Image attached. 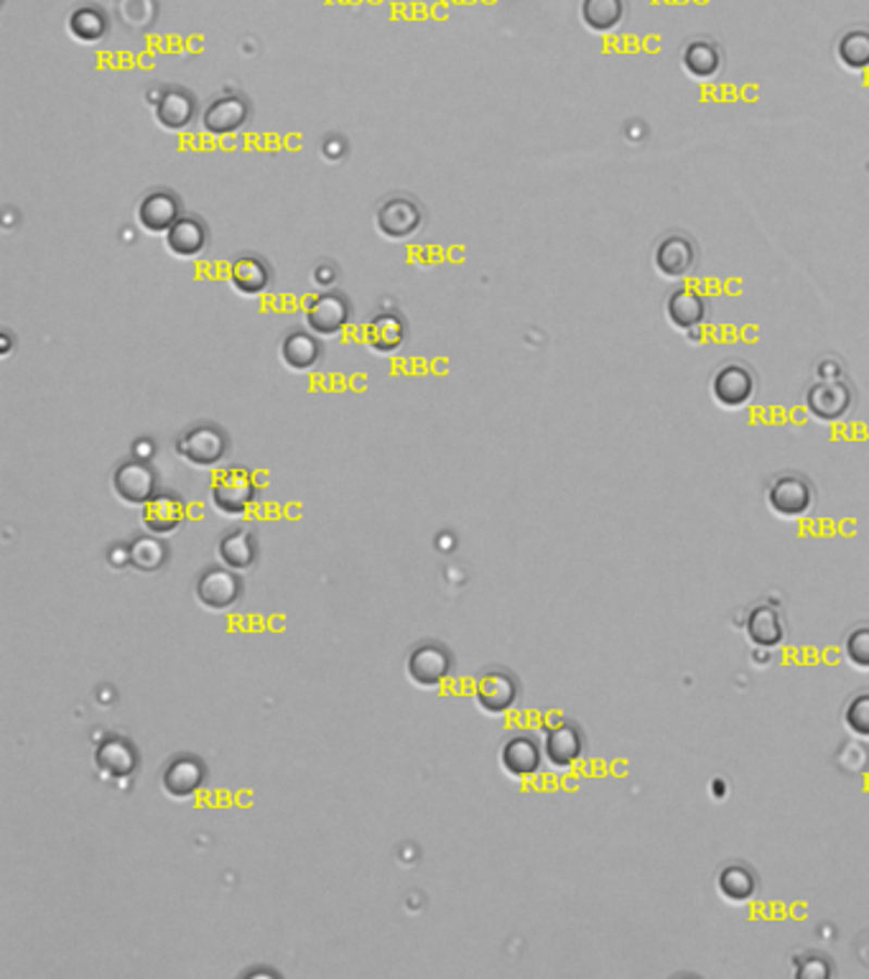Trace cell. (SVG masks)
Returning a JSON list of instances; mask_svg holds the SVG:
<instances>
[{"mask_svg":"<svg viewBox=\"0 0 869 979\" xmlns=\"http://www.w3.org/2000/svg\"><path fill=\"white\" fill-rule=\"evenodd\" d=\"M229 451V436L218 424H195L176 439V455L191 467L210 470L218 467Z\"/></svg>","mask_w":869,"mask_h":979,"instance_id":"cell-1","label":"cell"},{"mask_svg":"<svg viewBox=\"0 0 869 979\" xmlns=\"http://www.w3.org/2000/svg\"><path fill=\"white\" fill-rule=\"evenodd\" d=\"M352 319V301L337 288H324L322 294L309 296L303 303V322L307 330L319 337H337Z\"/></svg>","mask_w":869,"mask_h":979,"instance_id":"cell-2","label":"cell"},{"mask_svg":"<svg viewBox=\"0 0 869 979\" xmlns=\"http://www.w3.org/2000/svg\"><path fill=\"white\" fill-rule=\"evenodd\" d=\"M258 498V485L250 470L245 467H227L218 474L212 485V506L218 513L240 518L252 508Z\"/></svg>","mask_w":869,"mask_h":979,"instance_id":"cell-3","label":"cell"},{"mask_svg":"<svg viewBox=\"0 0 869 979\" xmlns=\"http://www.w3.org/2000/svg\"><path fill=\"white\" fill-rule=\"evenodd\" d=\"M455 671V656L444 643H419L406 658V677L419 689H439Z\"/></svg>","mask_w":869,"mask_h":979,"instance_id":"cell-4","label":"cell"},{"mask_svg":"<svg viewBox=\"0 0 869 979\" xmlns=\"http://www.w3.org/2000/svg\"><path fill=\"white\" fill-rule=\"evenodd\" d=\"M248 121H250V102L237 92L218 95V98L207 102L202 115H199L202 131L210 133L214 138L235 136L237 131L245 128Z\"/></svg>","mask_w":869,"mask_h":979,"instance_id":"cell-5","label":"cell"},{"mask_svg":"<svg viewBox=\"0 0 869 979\" xmlns=\"http://www.w3.org/2000/svg\"><path fill=\"white\" fill-rule=\"evenodd\" d=\"M472 694H474V702H477V707L485 711V715L497 717V715H505V711H510L512 707H516V702L520 696V686H518V679L512 677L510 671L487 669L480 673L477 681H474Z\"/></svg>","mask_w":869,"mask_h":979,"instance_id":"cell-6","label":"cell"},{"mask_svg":"<svg viewBox=\"0 0 869 979\" xmlns=\"http://www.w3.org/2000/svg\"><path fill=\"white\" fill-rule=\"evenodd\" d=\"M182 214H184L182 197L176 195L174 189L166 187H156L151 191H146L136 207L138 225L151 235H166Z\"/></svg>","mask_w":869,"mask_h":979,"instance_id":"cell-7","label":"cell"},{"mask_svg":"<svg viewBox=\"0 0 869 979\" xmlns=\"http://www.w3.org/2000/svg\"><path fill=\"white\" fill-rule=\"evenodd\" d=\"M113 490L115 495L128 506L144 508L148 500L159 493V478H156L153 467L146 459H125L115 467L113 474Z\"/></svg>","mask_w":869,"mask_h":979,"instance_id":"cell-8","label":"cell"},{"mask_svg":"<svg viewBox=\"0 0 869 979\" xmlns=\"http://www.w3.org/2000/svg\"><path fill=\"white\" fill-rule=\"evenodd\" d=\"M375 225L377 233L388 237V240H406V237H411L421 230L423 210L413 197L406 195L388 197L381 207H377Z\"/></svg>","mask_w":869,"mask_h":979,"instance_id":"cell-9","label":"cell"},{"mask_svg":"<svg viewBox=\"0 0 869 979\" xmlns=\"http://www.w3.org/2000/svg\"><path fill=\"white\" fill-rule=\"evenodd\" d=\"M151 106H153V117H156V123H159V128L169 131V133L187 131L189 125L197 121V113H199L195 92L187 90V87H179V85L161 87L159 98H156Z\"/></svg>","mask_w":869,"mask_h":979,"instance_id":"cell-10","label":"cell"},{"mask_svg":"<svg viewBox=\"0 0 869 979\" xmlns=\"http://www.w3.org/2000/svg\"><path fill=\"white\" fill-rule=\"evenodd\" d=\"M814 485L800 474H780L768 487V506L780 518H800L814 508Z\"/></svg>","mask_w":869,"mask_h":979,"instance_id":"cell-11","label":"cell"},{"mask_svg":"<svg viewBox=\"0 0 869 979\" xmlns=\"http://www.w3.org/2000/svg\"><path fill=\"white\" fill-rule=\"evenodd\" d=\"M197 599L207 610L222 612L229 610L243 595V580L229 567H212L207 569L197 580Z\"/></svg>","mask_w":869,"mask_h":979,"instance_id":"cell-12","label":"cell"},{"mask_svg":"<svg viewBox=\"0 0 869 979\" xmlns=\"http://www.w3.org/2000/svg\"><path fill=\"white\" fill-rule=\"evenodd\" d=\"M544 755L556 770L574 768L584 758V732L569 719H561L544 734Z\"/></svg>","mask_w":869,"mask_h":979,"instance_id":"cell-13","label":"cell"},{"mask_svg":"<svg viewBox=\"0 0 869 979\" xmlns=\"http://www.w3.org/2000/svg\"><path fill=\"white\" fill-rule=\"evenodd\" d=\"M227 281L245 299H258L269 292L273 284L271 263L258 253H240L229 261Z\"/></svg>","mask_w":869,"mask_h":979,"instance_id":"cell-14","label":"cell"},{"mask_svg":"<svg viewBox=\"0 0 869 979\" xmlns=\"http://www.w3.org/2000/svg\"><path fill=\"white\" fill-rule=\"evenodd\" d=\"M163 245L171 256L182 258V261H195L210 248V227L197 214H182L176 225L163 235Z\"/></svg>","mask_w":869,"mask_h":979,"instance_id":"cell-15","label":"cell"},{"mask_svg":"<svg viewBox=\"0 0 869 979\" xmlns=\"http://www.w3.org/2000/svg\"><path fill=\"white\" fill-rule=\"evenodd\" d=\"M711 396L722 408H742L747 406L755 396V375L747 365L740 362H730V365L719 368L715 381H711Z\"/></svg>","mask_w":869,"mask_h":979,"instance_id":"cell-16","label":"cell"},{"mask_svg":"<svg viewBox=\"0 0 869 979\" xmlns=\"http://www.w3.org/2000/svg\"><path fill=\"white\" fill-rule=\"evenodd\" d=\"M544 747L533 734H516L500 747V766L510 778H531L544 766Z\"/></svg>","mask_w":869,"mask_h":979,"instance_id":"cell-17","label":"cell"},{"mask_svg":"<svg viewBox=\"0 0 869 979\" xmlns=\"http://www.w3.org/2000/svg\"><path fill=\"white\" fill-rule=\"evenodd\" d=\"M653 261H656V271L660 273V276L671 278V281H679V278L686 276V273L694 271V265H696V245L686 235L671 233V235H666L663 240L658 243Z\"/></svg>","mask_w":869,"mask_h":979,"instance_id":"cell-18","label":"cell"},{"mask_svg":"<svg viewBox=\"0 0 869 979\" xmlns=\"http://www.w3.org/2000/svg\"><path fill=\"white\" fill-rule=\"evenodd\" d=\"M184 516H187L184 500L176 493H171V490H163V493H156L146 503L144 513H140V523L153 536H169V533H174L184 523Z\"/></svg>","mask_w":869,"mask_h":979,"instance_id":"cell-19","label":"cell"},{"mask_svg":"<svg viewBox=\"0 0 869 979\" xmlns=\"http://www.w3.org/2000/svg\"><path fill=\"white\" fill-rule=\"evenodd\" d=\"M207 768L197 755H176L174 760H169V766L163 768L161 783L163 791L171 798H189L204 785Z\"/></svg>","mask_w":869,"mask_h":979,"instance_id":"cell-20","label":"cell"},{"mask_svg":"<svg viewBox=\"0 0 869 979\" xmlns=\"http://www.w3.org/2000/svg\"><path fill=\"white\" fill-rule=\"evenodd\" d=\"M806 408L814 419L819 421H839L852 411V391L849 385L821 381L806 393Z\"/></svg>","mask_w":869,"mask_h":979,"instance_id":"cell-21","label":"cell"},{"mask_svg":"<svg viewBox=\"0 0 869 979\" xmlns=\"http://www.w3.org/2000/svg\"><path fill=\"white\" fill-rule=\"evenodd\" d=\"M408 324L398 311H377L365 326V343L375 355H393L406 345Z\"/></svg>","mask_w":869,"mask_h":979,"instance_id":"cell-22","label":"cell"},{"mask_svg":"<svg viewBox=\"0 0 869 979\" xmlns=\"http://www.w3.org/2000/svg\"><path fill=\"white\" fill-rule=\"evenodd\" d=\"M281 362L294 373H309L322 360V343L311 330H294L281 339Z\"/></svg>","mask_w":869,"mask_h":979,"instance_id":"cell-23","label":"cell"},{"mask_svg":"<svg viewBox=\"0 0 869 979\" xmlns=\"http://www.w3.org/2000/svg\"><path fill=\"white\" fill-rule=\"evenodd\" d=\"M745 635L747 641L755 645V648H765L772 650L778 645H783L785 641V625L780 612L772 605H757L753 610L747 612L745 620Z\"/></svg>","mask_w":869,"mask_h":979,"instance_id":"cell-24","label":"cell"},{"mask_svg":"<svg viewBox=\"0 0 869 979\" xmlns=\"http://www.w3.org/2000/svg\"><path fill=\"white\" fill-rule=\"evenodd\" d=\"M95 766L108 778H128L138 768V751L128 738H108L95 751Z\"/></svg>","mask_w":869,"mask_h":979,"instance_id":"cell-25","label":"cell"},{"mask_svg":"<svg viewBox=\"0 0 869 979\" xmlns=\"http://www.w3.org/2000/svg\"><path fill=\"white\" fill-rule=\"evenodd\" d=\"M666 317L679 330H691V326H699L707 317V301L694 288H675L666 301Z\"/></svg>","mask_w":869,"mask_h":979,"instance_id":"cell-26","label":"cell"},{"mask_svg":"<svg viewBox=\"0 0 869 979\" xmlns=\"http://www.w3.org/2000/svg\"><path fill=\"white\" fill-rule=\"evenodd\" d=\"M218 556L225 567L235 571H248L258 561V541L250 531L235 529L220 538Z\"/></svg>","mask_w":869,"mask_h":979,"instance_id":"cell-27","label":"cell"},{"mask_svg":"<svg viewBox=\"0 0 869 979\" xmlns=\"http://www.w3.org/2000/svg\"><path fill=\"white\" fill-rule=\"evenodd\" d=\"M717 890L730 903H747L757 893V878L747 865L732 863L717 872Z\"/></svg>","mask_w":869,"mask_h":979,"instance_id":"cell-28","label":"cell"},{"mask_svg":"<svg viewBox=\"0 0 869 979\" xmlns=\"http://www.w3.org/2000/svg\"><path fill=\"white\" fill-rule=\"evenodd\" d=\"M625 18V0H584L582 21L597 34L614 32Z\"/></svg>","mask_w":869,"mask_h":979,"instance_id":"cell-29","label":"cell"},{"mask_svg":"<svg viewBox=\"0 0 869 979\" xmlns=\"http://www.w3.org/2000/svg\"><path fill=\"white\" fill-rule=\"evenodd\" d=\"M683 66L694 79H711L722 70V54L711 41H691L683 49Z\"/></svg>","mask_w":869,"mask_h":979,"instance_id":"cell-30","label":"cell"},{"mask_svg":"<svg viewBox=\"0 0 869 979\" xmlns=\"http://www.w3.org/2000/svg\"><path fill=\"white\" fill-rule=\"evenodd\" d=\"M836 57L846 70L861 72L869 66V32L867 28H852L836 44Z\"/></svg>","mask_w":869,"mask_h":979,"instance_id":"cell-31","label":"cell"},{"mask_svg":"<svg viewBox=\"0 0 869 979\" xmlns=\"http://www.w3.org/2000/svg\"><path fill=\"white\" fill-rule=\"evenodd\" d=\"M70 34L82 44H95L108 34V16L95 5L77 9L70 16Z\"/></svg>","mask_w":869,"mask_h":979,"instance_id":"cell-32","label":"cell"},{"mask_svg":"<svg viewBox=\"0 0 869 979\" xmlns=\"http://www.w3.org/2000/svg\"><path fill=\"white\" fill-rule=\"evenodd\" d=\"M169 559V546L163 544L161 536H140L131 544V567L138 571H159Z\"/></svg>","mask_w":869,"mask_h":979,"instance_id":"cell-33","label":"cell"},{"mask_svg":"<svg viewBox=\"0 0 869 979\" xmlns=\"http://www.w3.org/2000/svg\"><path fill=\"white\" fill-rule=\"evenodd\" d=\"M844 656L857 671H869V622L854 625L844 637Z\"/></svg>","mask_w":869,"mask_h":979,"instance_id":"cell-34","label":"cell"},{"mask_svg":"<svg viewBox=\"0 0 869 979\" xmlns=\"http://www.w3.org/2000/svg\"><path fill=\"white\" fill-rule=\"evenodd\" d=\"M844 724L854 738L869 740V692L854 694L844 707Z\"/></svg>","mask_w":869,"mask_h":979,"instance_id":"cell-35","label":"cell"},{"mask_svg":"<svg viewBox=\"0 0 869 979\" xmlns=\"http://www.w3.org/2000/svg\"><path fill=\"white\" fill-rule=\"evenodd\" d=\"M337 276L339 273H337V269H334V263H330V261L316 263L314 271H311V281L322 288H332L334 284H337Z\"/></svg>","mask_w":869,"mask_h":979,"instance_id":"cell-36","label":"cell"},{"mask_svg":"<svg viewBox=\"0 0 869 979\" xmlns=\"http://www.w3.org/2000/svg\"><path fill=\"white\" fill-rule=\"evenodd\" d=\"M133 455H136L138 459H151L153 457V442L151 439H138L136 444H133Z\"/></svg>","mask_w":869,"mask_h":979,"instance_id":"cell-37","label":"cell"},{"mask_svg":"<svg viewBox=\"0 0 869 979\" xmlns=\"http://www.w3.org/2000/svg\"><path fill=\"white\" fill-rule=\"evenodd\" d=\"M711 785H715V798L722 801L727 796V783L722 781V778H715V783Z\"/></svg>","mask_w":869,"mask_h":979,"instance_id":"cell-38","label":"cell"}]
</instances>
